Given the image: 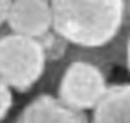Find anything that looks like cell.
Segmentation results:
<instances>
[{
    "label": "cell",
    "instance_id": "obj_8",
    "mask_svg": "<svg viewBox=\"0 0 130 123\" xmlns=\"http://www.w3.org/2000/svg\"><path fill=\"white\" fill-rule=\"evenodd\" d=\"M12 0H0V28L5 25V18H7V12Z\"/></svg>",
    "mask_w": 130,
    "mask_h": 123
},
{
    "label": "cell",
    "instance_id": "obj_3",
    "mask_svg": "<svg viewBox=\"0 0 130 123\" xmlns=\"http://www.w3.org/2000/svg\"><path fill=\"white\" fill-rule=\"evenodd\" d=\"M107 72L86 59H71L61 67L56 97L79 112H92L107 90Z\"/></svg>",
    "mask_w": 130,
    "mask_h": 123
},
{
    "label": "cell",
    "instance_id": "obj_7",
    "mask_svg": "<svg viewBox=\"0 0 130 123\" xmlns=\"http://www.w3.org/2000/svg\"><path fill=\"white\" fill-rule=\"evenodd\" d=\"M13 107V90L0 79V123L7 121L10 110Z\"/></svg>",
    "mask_w": 130,
    "mask_h": 123
},
{
    "label": "cell",
    "instance_id": "obj_9",
    "mask_svg": "<svg viewBox=\"0 0 130 123\" xmlns=\"http://www.w3.org/2000/svg\"><path fill=\"white\" fill-rule=\"evenodd\" d=\"M125 67H127V71L130 74V35L127 39V48H125Z\"/></svg>",
    "mask_w": 130,
    "mask_h": 123
},
{
    "label": "cell",
    "instance_id": "obj_4",
    "mask_svg": "<svg viewBox=\"0 0 130 123\" xmlns=\"http://www.w3.org/2000/svg\"><path fill=\"white\" fill-rule=\"evenodd\" d=\"M5 25L10 33L40 39L53 30L50 0H12Z\"/></svg>",
    "mask_w": 130,
    "mask_h": 123
},
{
    "label": "cell",
    "instance_id": "obj_1",
    "mask_svg": "<svg viewBox=\"0 0 130 123\" xmlns=\"http://www.w3.org/2000/svg\"><path fill=\"white\" fill-rule=\"evenodd\" d=\"M53 31L69 46L97 49L119 36L122 0H50Z\"/></svg>",
    "mask_w": 130,
    "mask_h": 123
},
{
    "label": "cell",
    "instance_id": "obj_5",
    "mask_svg": "<svg viewBox=\"0 0 130 123\" xmlns=\"http://www.w3.org/2000/svg\"><path fill=\"white\" fill-rule=\"evenodd\" d=\"M12 123H91L86 112L64 105L56 95L40 94L35 97Z\"/></svg>",
    "mask_w": 130,
    "mask_h": 123
},
{
    "label": "cell",
    "instance_id": "obj_2",
    "mask_svg": "<svg viewBox=\"0 0 130 123\" xmlns=\"http://www.w3.org/2000/svg\"><path fill=\"white\" fill-rule=\"evenodd\" d=\"M48 57L40 39L17 33L0 35V79L12 90L25 94L46 74Z\"/></svg>",
    "mask_w": 130,
    "mask_h": 123
},
{
    "label": "cell",
    "instance_id": "obj_6",
    "mask_svg": "<svg viewBox=\"0 0 130 123\" xmlns=\"http://www.w3.org/2000/svg\"><path fill=\"white\" fill-rule=\"evenodd\" d=\"M91 123H130V82L109 85L92 110Z\"/></svg>",
    "mask_w": 130,
    "mask_h": 123
}]
</instances>
